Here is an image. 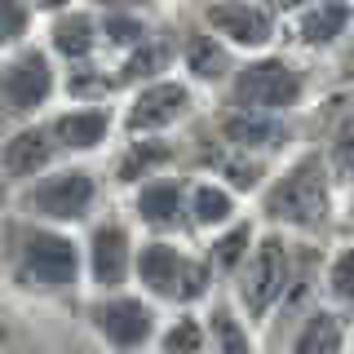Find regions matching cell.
Instances as JSON below:
<instances>
[{
    "instance_id": "1",
    "label": "cell",
    "mask_w": 354,
    "mask_h": 354,
    "mask_svg": "<svg viewBox=\"0 0 354 354\" xmlns=\"http://www.w3.org/2000/svg\"><path fill=\"white\" fill-rule=\"evenodd\" d=\"M9 270L27 292H66L80 274V243L49 226H14L9 230Z\"/></svg>"
},
{
    "instance_id": "2",
    "label": "cell",
    "mask_w": 354,
    "mask_h": 354,
    "mask_svg": "<svg viewBox=\"0 0 354 354\" xmlns=\"http://www.w3.org/2000/svg\"><path fill=\"white\" fill-rule=\"evenodd\" d=\"M133 270H138V283L147 288L160 301H177L191 306L199 297H208V283H213V266L182 252L169 239H151L133 252Z\"/></svg>"
},
{
    "instance_id": "3",
    "label": "cell",
    "mask_w": 354,
    "mask_h": 354,
    "mask_svg": "<svg viewBox=\"0 0 354 354\" xmlns=\"http://www.w3.org/2000/svg\"><path fill=\"white\" fill-rule=\"evenodd\" d=\"M261 208H266V217H270V221H283V226H297V230L324 226V217H328L324 160H319V155L297 160L283 177H274V186L266 191Z\"/></svg>"
},
{
    "instance_id": "4",
    "label": "cell",
    "mask_w": 354,
    "mask_h": 354,
    "mask_svg": "<svg viewBox=\"0 0 354 354\" xmlns=\"http://www.w3.org/2000/svg\"><path fill=\"white\" fill-rule=\"evenodd\" d=\"M292 279H297V252H292V243L279 239V235L261 239L257 248L243 257V266H239V306L248 310L252 319L270 315V310L288 297Z\"/></svg>"
},
{
    "instance_id": "5",
    "label": "cell",
    "mask_w": 354,
    "mask_h": 354,
    "mask_svg": "<svg viewBox=\"0 0 354 354\" xmlns=\"http://www.w3.org/2000/svg\"><path fill=\"white\" fill-rule=\"evenodd\" d=\"M306 93V75L283 58H257L239 66L230 80V106L235 111H257V115H279L292 111Z\"/></svg>"
},
{
    "instance_id": "6",
    "label": "cell",
    "mask_w": 354,
    "mask_h": 354,
    "mask_svg": "<svg viewBox=\"0 0 354 354\" xmlns=\"http://www.w3.org/2000/svg\"><path fill=\"white\" fill-rule=\"evenodd\" d=\"M97 199V182L88 169H58L49 177H40L36 186H27L18 199V208L31 221H84L88 208Z\"/></svg>"
},
{
    "instance_id": "7",
    "label": "cell",
    "mask_w": 354,
    "mask_h": 354,
    "mask_svg": "<svg viewBox=\"0 0 354 354\" xmlns=\"http://www.w3.org/2000/svg\"><path fill=\"white\" fill-rule=\"evenodd\" d=\"M88 328L115 354H138L155 337V310L138 297H102L88 306Z\"/></svg>"
},
{
    "instance_id": "8",
    "label": "cell",
    "mask_w": 354,
    "mask_h": 354,
    "mask_svg": "<svg viewBox=\"0 0 354 354\" xmlns=\"http://www.w3.org/2000/svg\"><path fill=\"white\" fill-rule=\"evenodd\" d=\"M53 97V66L40 49H22L14 62L0 71V102L9 115H27Z\"/></svg>"
},
{
    "instance_id": "9",
    "label": "cell",
    "mask_w": 354,
    "mask_h": 354,
    "mask_svg": "<svg viewBox=\"0 0 354 354\" xmlns=\"http://www.w3.org/2000/svg\"><path fill=\"white\" fill-rule=\"evenodd\" d=\"M186 111H191V88L177 84V80H151L138 97H133L124 124H129L133 138H138V133H160V129L177 124Z\"/></svg>"
},
{
    "instance_id": "10",
    "label": "cell",
    "mask_w": 354,
    "mask_h": 354,
    "mask_svg": "<svg viewBox=\"0 0 354 354\" xmlns=\"http://www.w3.org/2000/svg\"><path fill=\"white\" fill-rule=\"evenodd\" d=\"M204 22L217 36H226L230 44H243V49H261V44H270V36H274L270 9L248 5V0H213V5L204 9Z\"/></svg>"
},
{
    "instance_id": "11",
    "label": "cell",
    "mask_w": 354,
    "mask_h": 354,
    "mask_svg": "<svg viewBox=\"0 0 354 354\" xmlns=\"http://www.w3.org/2000/svg\"><path fill=\"white\" fill-rule=\"evenodd\" d=\"M133 270V239L120 221H97L88 235V274L102 292H115Z\"/></svg>"
},
{
    "instance_id": "12",
    "label": "cell",
    "mask_w": 354,
    "mask_h": 354,
    "mask_svg": "<svg viewBox=\"0 0 354 354\" xmlns=\"http://www.w3.org/2000/svg\"><path fill=\"white\" fill-rule=\"evenodd\" d=\"M133 213L151 230H182L186 226V182L177 177H155L133 195Z\"/></svg>"
},
{
    "instance_id": "13",
    "label": "cell",
    "mask_w": 354,
    "mask_h": 354,
    "mask_svg": "<svg viewBox=\"0 0 354 354\" xmlns=\"http://www.w3.org/2000/svg\"><path fill=\"white\" fill-rule=\"evenodd\" d=\"M53 151L58 147H53L49 129H40V124L18 129L14 138L5 142V151H0V169H5L9 182H27V177H36L53 164Z\"/></svg>"
},
{
    "instance_id": "14",
    "label": "cell",
    "mask_w": 354,
    "mask_h": 354,
    "mask_svg": "<svg viewBox=\"0 0 354 354\" xmlns=\"http://www.w3.org/2000/svg\"><path fill=\"white\" fill-rule=\"evenodd\" d=\"M111 133V111L106 106H80V111H62L49 124L53 147L62 151H97Z\"/></svg>"
},
{
    "instance_id": "15",
    "label": "cell",
    "mask_w": 354,
    "mask_h": 354,
    "mask_svg": "<svg viewBox=\"0 0 354 354\" xmlns=\"http://www.w3.org/2000/svg\"><path fill=\"white\" fill-rule=\"evenodd\" d=\"M221 138L230 151H279L288 147V129L274 115H257V111H235L221 120Z\"/></svg>"
},
{
    "instance_id": "16",
    "label": "cell",
    "mask_w": 354,
    "mask_h": 354,
    "mask_svg": "<svg viewBox=\"0 0 354 354\" xmlns=\"http://www.w3.org/2000/svg\"><path fill=\"white\" fill-rule=\"evenodd\" d=\"M292 354H346V315L341 310H310L292 337Z\"/></svg>"
},
{
    "instance_id": "17",
    "label": "cell",
    "mask_w": 354,
    "mask_h": 354,
    "mask_svg": "<svg viewBox=\"0 0 354 354\" xmlns=\"http://www.w3.org/2000/svg\"><path fill=\"white\" fill-rule=\"evenodd\" d=\"M186 221L199 230H213V226H230L235 221V195L217 182H195L186 186Z\"/></svg>"
},
{
    "instance_id": "18",
    "label": "cell",
    "mask_w": 354,
    "mask_h": 354,
    "mask_svg": "<svg viewBox=\"0 0 354 354\" xmlns=\"http://www.w3.org/2000/svg\"><path fill=\"white\" fill-rule=\"evenodd\" d=\"M182 62H186V71H191L195 80H204V84H221L230 75L226 44L217 36H208V31H191V36L182 40Z\"/></svg>"
},
{
    "instance_id": "19",
    "label": "cell",
    "mask_w": 354,
    "mask_h": 354,
    "mask_svg": "<svg viewBox=\"0 0 354 354\" xmlns=\"http://www.w3.org/2000/svg\"><path fill=\"white\" fill-rule=\"evenodd\" d=\"M346 27H350L346 0H319V5L306 9L301 22H297V40H301L306 49H324V44H332L337 36H346Z\"/></svg>"
},
{
    "instance_id": "20",
    "label": "cell",
    "mask_w": 354,
    "mask_h": 354,
    "mask_svg": "<svg viewBox=\"0 0 354 354\" xmlns=\"http://www.w3.org/2000/svg\"><path fill=\"white\" fill-rule=\"evenodd\" d=\"M177 160V147L164 138H142V142H129V151L120 155L115 164V177L120 182H142V177H155L164 164Z\"/></svg>"
},
{
    "instance_id": "21",
    "label": "cell",
    "mask_w": 354,
    "mask_h": 354,
    "mask_svg": "<svg viewBox=\"0 0 354 354\" xmlns=\"http://www.w3.org/2000/svg\"><path fill=\"white\" fill-rule=\"evenodd\" d=\"M49 40H53V49H58L62 58L84 62L88 53L97 49V27H93V18H88V14H62L58 22H53Z\"/></svg>"
},
{
    "instance_id": "22",
    "label": "cell",
    "mask_w": 354,
    "mask_h": 354,
    "mask_svg": "<svg viewBox=\"0 0 354 354\" xmlns=\"http://www.w3.org/2000/svg\"><path fill=\"white\" fill-rule=\"evenodd\" d=\"M204 337H213V354H252V337H248V328L239 324L235 310L221 306V301L208 310Z\"/></svg>"
},
{
    "instance_id": "23",
    "label": "cell",
    "mask_w": 354,
    "mask_h": 354,
    "mask_svg": "<svg viewBox=\"0 0 354 354\" xmlns=\"http://www.w3.org/2000/svg\"><path fill=\"white\" fill-rule=\"evenodd\" d=\"M169 58H173V44L147 36L142 44H133V53L124 58V66H120L115 80H155L160 71H169Z\"/></svg>"
},
{
    "instance_id": "24",
    "label": "cell",
    "mask_w": 354,
    "mask_h": 354,
    "mask_svg": "<svg viewBox=\"0 0 354 354\" xmlns=\"http://www.w3.org/2000/svg\"><path fill=\"white\" fill-rule=\"evenodd\" d=\"M213 169L226 177L235 191H257L261 186V160H252V155H243V151H217V155H204Z\"/></svg>"
},
{
    "instance_id": "25",
    "label": "cell",
    "mask_w": 354,
    "mask_h": 354,
    "mask_svg": "<svg viewBox=\"0 0 354 354\" xmlns=\"http://www.w3.org/2000/svg\"><path fill=\"white\" fill-rule=\"evenodd\" d=\"M252 248V226L248 221H230L226 235L213 239V248H208V266H217V270H239L243 257H248Z\"/></svg>"
},
{
    "instance_id": "26",
    "label": "cell",
    "mask_w": 354,
    "mask_h": 354,
    "mask_svg": "<svg viewBox=\"0 0 354 354\" xmlns=\"http://www.w3.org/2000/svg\"><path fill=\"white\" fill-rule=\"evenodd\" d=\"M160 354H204V324L195 315L173 319L160 337Z\"/></svg>"
},
{
    "instance_id": "27",
    "label": "cell",
    "mask_w": 354,
    "mask_h": 354,
    "mask_svg": "<svg viewBox=\"0 0 354 354\" xmlns=\"http://www.w3.org/2000/svg\"><path fill=\"white\" fill-rule=\"evenodd\" d=\"M147 36L151 31L138 14H106V22H102V40L115 44V49H133V44H142Z\"/></svg>"
},
{
    "instance_id": "28",
    "label": "cell",
    "mask_w": 354,
    "mask_h": 354,
    "mask_svg": "<svg viewBox=\"0 0 354 354\" xmlns=\"http://www.w3.org/2000/svg\"><path fill=\"white\" fill-rule=\"evenodd\" d=\"M111 84H115V80H111L106 71H97V66H84V62L75 66L71 75H66V93H71V97H93V93H106Z\"/></svg>"
},
{
    "instance_id": "29",
    "label": "cell",
    "mask_w": 354,
    "mask_h": 354,
    "mask_svg": "<svg viewBox=\"0 0 354 354\" xmlns=\"http://www.w3.org/2000/svg\"><path fill=\"white\" fill-rule=\"evenodd\" d=\"M27 36V5L22 0H0V44H14Z\"/></svg>"
},
{
    "instance_id": "30",
    "label": "cell",
    "mask_w": 354,
    "mask_h": 354,
    "mask_svg": "<svg viewBox=\"0 0 354 354\" xmlns=\"http://www.w3.org/2000/svg\"><path fill=\"white\" fill-rule=\"evenodd\" d=\"M328 292H332V301H337V310L346 315V306H350V252H337L332 274H328Z\"/></svg>"
},
{
    "instance_id": "31",
    "label": "cell",
    "mask_w": 354,
    "mask_h": 354,
    "mask_svg": "<svg viewBox=\"0 0 354 354\" xmlns=\"http://www.w3.org/2000/svg\"><path fill=\"white\" fill-rule=\"evenodd\" d=\"M332 164H337V182H346V173H350V120L337 124V138H332Z\"/></svg>"
},
{
    "instance_id": "32",
    "label": "cell",
    "mask_w": 354,
    "mask_h": 354,
    "mask_svg": "<svg viewBox=\"0 0 354 354\" xmlns=\"http://www.w3.org/2000/svg\"><path fill=\"white\" fill-rule=\"evenodd\" d=\"M97 5H102L106 14H133V9H142L147 0H97Z\"/></svg>"
},
{
    "instance_id": "33",
    "label": "cell",
    "mask_w": 354,
    "mask_h": 354,
    "mask_svg": "<svg viewBox=\"0 0 354 354\" xmlns=\"http://www.w3.org/2000/svg\"><path fill=\"white\" fill-rule=\"evenodd\" d=\"M36 5H40V9H49V14H53V9H66L71 0H36Z\"/></svg>"
},
{
    "instance_id": "34",
    "label": "cell",
    "mask_w": 354,
    "mask_h": 354,
    "mask_svg": "<svg viewBox=\"0 0 354 354\" xmlns=\"http://www.w3.org/2000/svg\"><path fill=\"white\" fill-rule=\"evenodd\" d=\"M297 5H306V0H274V9H297Z\"/></svg>"
},
{
    "instance_id": "35",
    "label": "cell",
    "mask_w": 354,
    "mask_h": 354,
    "mask_svg": "<svg viewBox=\"0 0 354 354\" xmlns=\"http://www.w3.org/2000/svg\"><path fill=\"white\" fill-rule=\"evenodd\" d=\"M9 341V324H5V315H0V346Z\"/></svg>"
},
{
    "instance_id": "36",
    "label": "cell",
    "mask_w": 354,
    "mask_h": 354,
    "mask_svg": "<svg viewBox=\"0 0 354 354\" xmlns=\"http://www.w3.org/2000/svg\"><path fill=\"white\" fill-rule=\"evenodd\" d=\"M5 354H18V350H5Z\"/></svg>"
}]
</instances>
